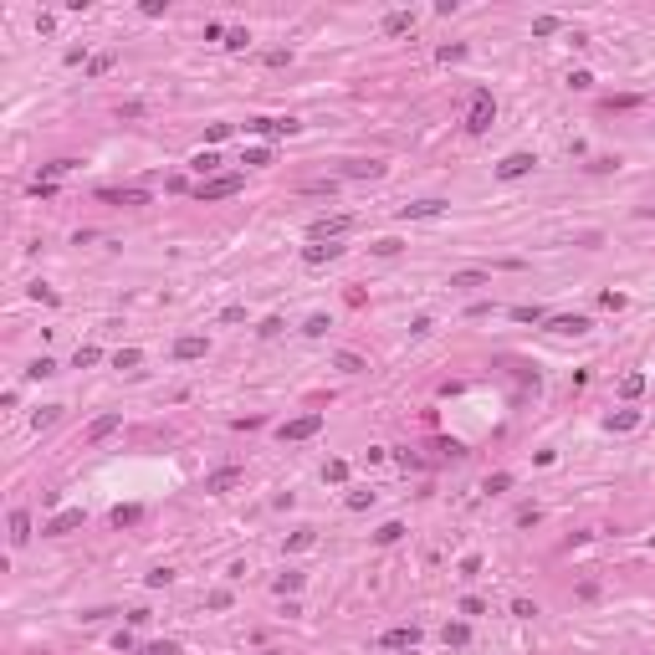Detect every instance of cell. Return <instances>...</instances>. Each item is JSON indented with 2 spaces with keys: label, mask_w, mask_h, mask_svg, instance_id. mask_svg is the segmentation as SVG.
Listing matches in <instances>:
<instances>
[{
  "label": "cell",
  "mask_w": 655,
  "mask_h": 655,
  "mask_svg": "<svg viewBox=\"0 0 655 655\" xmlns=\"http://www.w3.org/2000/svg\"><path fill=\"white\" fill-rule=\"evenodd\" d=\"M496 118V102H492V87H476L471 93V108H466V134H487Z\"/></svg>",
  "instance_id": "obj_1"
},
{
  "label": "cell",
  "mask_w": 655,
  "mask_h": 655,
  "mask_svg": "<svg viewBox=\"0 0 655 655\" xmlns=\"http://www.w3.org/2000/svg\"><path fill=\"white\" fill-rule=\"evenodd\" d=\"M241 185L246 179L241 174H215V179H200V185H195V200H231V195H241Z\"/></svg>",
  "instance_id": "obj_2"
},
{
  "label": "cell",
  "mask_w": 655,
  "mask_h": 655,
  "mask_svg": "<svg viewBox=\"0 0 655 655\" xmlns=\"http://www.w3.org/2000/svg\"><path fill=\"white\" fill-rule=\"evenodd\" d=\"M297 118H251V123H246V134H261V138H292L297 134Z\"/></svg>",
  "instance_id": "obj_3"
},
{
  "label": "cell",
  "mask_w": 655,
  "mask_h": 655,
  "mask_svg": "<svg viewBox=\"0 0 655 655\" xmlns=\"http://www.w3.org/2000/svg\"><path fill=\"white\" fill-rule=\"evenodd\" d=\"M532 169H538V154L517 149V154H507V159L496 164V179H522V174H532Z\"/></svg>",
  "instance_id": "obj_4"
},
{
  "label": "cell",
  "mask_w": 655,
  "mask_h": 655,
  "mask_svg": "<svg viewBox=\"0 0 655 655\" xmlns=\"http://www.w3.org/2000/svg\"><path fill=\"white\" fill-rule=\"evenodd\" d=\"M246 481V471L241 466H220V471H210V476H205V492L210 496H226V492H235Z\"/></svg>",
  "instance_id": "obj_5"
},
{
  "label": "cell",
  "mask_w": 655,
  "mask_h": 655,
  "mask_svg": "<svg viewBox=\"0 0 655 655\" xmlns=\"http://www.w3.org/2000/svg\"><path fill=\"white\" fill-rule=\"evenodd\" d=\"M348 226H353V215H318V220L307 226V235H312V241H338Z\"/></svg>",
  "instance_id": "obj_6"
},
{
  "label": "cell",
  "mask_w": 655,
  "mask_h": 655,
  "mask_svg": "<svg viewBox=\"0 0 655 655\" xmlns=\"http://www.w3.org/2000/svg\"><path fill=\"white\" fill-rule=\"evenodd\" d=\"M323 430V415H297V420H287L277 430V440H312Z\"/></svg>",
  "instance_id": "obj_7"
},
{
  "label": "cell",
  "mask_w": 655,
  "mask_h": 655,
  "mask_svg": "<svg viewBox=\"0 0 655 655\" xmlns=\"http://www.w3.org/2000/svg\"><path fill=\"white\" fill-rule=\"evenodd\" d=\"M415 645H420V630H415V625H400V630L379 635V650H415Z\"/></svg>",
  "instance_id": "obj_8"
},
{
  "label": "cell",
  "mask_w": 655,
  "mask_h": 655,
  "mask_svg": "<svg viewBox=\"0 0 655 655\" xmlns=\"http://www.w3.org/2000/svg\"><path fill=\"white\" fill-rule=\"evenodd\" d=\"M343 256V246L338 241H312V246H303V267H328V261H338Z\"/></svg>",
  "instance_id": "obj_9"
},
{
  "label": "cell",
  "mask_w": 655,
  "mask_h": 655,
  "mask_svg": "<svg viewBox=\"0 0 655 655\" xmlns=\"http://www.w3.org/2000/svg\"><path fill=\"white\" fill-rule=\"evenodd\" d=\"M118 425H123V415H118V410H108V415H98V420L82 430V440H87V445H98V440H108Z\"/></svg>",
  "instance_id": "obj_10"
},
{
  "label": "cell",
  "mask_w": 655,
  "mask_h": 655,
  "mask_svg": "<svg viewBox=\"0 0 655 655\" xmlns=\"http://www.w3.org/2000/svg\"><path fill=\"white\" fill-rule=\"evenodd\" d=\"M98 200L102 205H149V190H138V185H128V190H98Z\"/></svg>",
  "instance_id": "obj_11"
},
{
  "label": "cell",
  "mask_w": 655,
  "mask_h": 655,
  "mask_svg": "<svg viewBox=\"0 0 655 655\" xmlns=\"http://www.w3.org/2000/svg\"><path fill=\"white\" fill-rule=\"evenodd\" d=\"M445 215V200H415V205H400V220H436Z\"/></svg>",
  "instance_id": "obj_12"
},
{
  "label": "cell",
  "mask_w": 655,
  "mask_h": 655,
  "mask_svg": "<svg viewBox=\"0 0 655 655\" xmlns=\"http://www.w3.org/2000/svg\"><path fill=\"white\" fill-rule=\"evenodd\" d=\"M72 528H82V507H67V512H57L42 532H46V538H62V532H72Z\"/></svg>",
  "instance_id": "obj_13"
},
{
  "label": "cell",
  "mask_w": 655,
  "mask_h": 655,
  "mask_svg": "<svg viewBox=\"0 0 655 655\" xmlns=\"http://www.w3.org/2000/svg\"><path fill=\"white\" fill-rule=\"evenodd\" d=\"M548 328H553V333H568V338H579V333H589L594 323H589L584 312H563V318H548Z\"/></svg>",
  "instance_id": "obj_14"
},
{
  "label": "cell",
  "mask_w": 655,
  "mask_h": 655,
  "mask_svg": "<svg viewBox=\"0 0 655 655\" xmlns=\"http://www.w3.org/2000/svg\"><path fill=\"white\" fill-rule=\"evenodd\" d=\"M205 353H210V343H205V338H179V343H174V359L179 364H195V359H205Z\"/></svg>",
  "instance_id": "obj_15"
},
{
  "label": "cell",
  "mask_w": 655,
  "mask_h": 655,
  "mask_svg": "<svg viewBox=\"0 0 655 655\" xmlns=\"http://www.w3.org/2000/svg\"><path fill=\"white\" fill-rule=\"evenodd\" d=\"M440 640H445L451 650H466V645H471V625H466V620H451V625L440 630Z\"/></svg>",
  "instance_id": "obj_16"
},
{
  "label": "cell",
  "mask_w": 655,
  "mask_h": 655,
  "mask_svg": "<svg viewBox=\"0 0 655 655\" xmlns=\"http://www.w3.org/2000/svg\"><path fill=\"white\" fill-rule=\"evenodd\" d=\"M404 31H415V10H389L384 16V36H404Z\"/></svg>",
  "instance_id": "obj_17"
},
{
  "label": "cell",
  "mask_w": 655,
  "mask_h": 655,
  "mask_svg": "<svg viewBox=\"0 0 655 655\" xmlns=\"http://www.w3.org/2000/svg\"><path fill=\"white\" fill-rule=\"evenodd\" d=\"M26 538H31V512H26V507H16V512H10V543H26Z\"/></svg>",
  "instance_id": "obj_18"
},
{
  "label": "cell",
  "mask_w": 655,
  "mask_h": 655,
  "mask_svg": "<svg viewBox=\"0 0 655 655\" xmlns=\"http://www.w3.org/2000/svg\"><path fill=\"white\" fill-rule=\"evenodd\" d=\"M190 169H195L200 179H205V174H215V169H220V154H215V149H200V154L190 159Z\"/></svg>",
  "instance_id": "obj_19"
},
{
  "label": "cell",
  "mask_w": 655,
  "mask_h": 655,
  "mask_svg": "<svg viewBox=\"0 0 655 655\" xmlns=\"http://www.w3.org/2000/svg\"><path fill=\"white\" fill-rule=\"evenodd\" d=\"M333 369H338V374H364L369 364H364L359 353H348V348H343V353H333Z\"/></svg>",
  "instance_id": "obj_20"
},
{
  "label": "cell",
  "mask_w": 655,
  "mask_h": 655,
  "mask_svg": "<svg viewBox=\"0 0 655 655\" xmlns=\"http://www.w3.org/2000/svg\"><path fill=\"white\" fill-rule=\"evenodd\" d=\"M138 517H143V507H134V502H128V507H113V512H108L113 528H134Z\"/></svg>",
  "instance_id": "obj_21"
},
{
  "label": "cell",
  "mask_w": 655,
  "mask_h": 655,
  "mask_svg": "<svg viewBox=\"0 0 655 655\" xmlns=\"http://www.w3.org/2000/svg\"><path fill=\"white\" fill-rule=\"evenodd\" d=\"M343 174H348V179H364V174H369V179H374V174H384V164H379V159H353Z\"/></svg>",
  "instance_id": "obj_22"
},
{
  "label": "cell",
  "mask_w": 655,
  "mask_h": 655,
  "mask_svg": "<svg viewBox=\"0 0 655 655\" xmlns=\"http://www.w3.org/2000/svg\"><path fill=\"white\" fill-rule=\"evenodd\" d=\"M98 359H102V348H98V343H82V348L72 353V369H93Z\"/></svg>",
  "instance_id": "obj_23"
},
{
  "label": "cell",
  "mask_w": 655,
  "mask_h": 655,
  "mask_svg": "<svg viewBox=\"0 0 655 655\" xmlns=\"http://www.w3.org/2000/svg\"><path fill=\"white\" fill-rule=\"evenodd\" d=\"M271 589H277V594H297V589H303V573H277V579H271Z\"/></svg>",
  "instance_id": "obj_24"
},
{
  "label": "cell",
  "mask_w": 655,
  "mask_h": 655,
  "mask_svg": "<svg viewBox=\"0 0 655 655\" xmlns=\"http://www.w3.org/2000/svg\"><path fill=\"white\" fill-rule=\"evenodd\" d=\"M400 538H404V522H384V528L374 532V543H379V548H389V543H400Z\"/></svg>",
  "instance_id": "obj_25"
},
{
  "label": "cell",
  "mask_w": 655,
  "mask_h": 655,
  "mask_svg": "<svg viewBox=\"0 0 655 655\" xmlns=\"http://www.w3.org/2000/svg\"><path fill=\"white\" fill-rule=\"evenodd\" d=\"M57 410H62V404H42V410H31V430H46V425H57Z\"/></svg>",
  "instance_id": "obj_26"
},
{
  "label": "cell",
  "mask_w": 655,
  "mask_h": 655,
  "mask_svg": "<svg viewBox=\"0 0 655 655\" xmlns=\"http://www.w3.org/2000/svg\"><path fill=\"white\" fill-rule=\"evenodd\" d=\"M487 271H451V287H487Z\"/></svg>",
  "instance_id": "obj_27"
},
{
  "label": "cell",
  "mask_w": 655,
  "mask_h": 655,
  "mask_svg": "<svg viewBox=\"0 0 655 655\" xmlns=\"http://www.w3.org/2000/svg\"><path fill=\"white\" fill-rule=\"evenodd\" d=\"M72 169H77V159H51V164H42V179L51 185L57 174H72Z\"/></svg>",
  "instance_id": "obj_28"
},
{
  "label": "cell",
  "mask_w": 655,
  "mask_h": 655,
  "mask_svg": "<svg viewBox=\"0 0 655 655\" xmlns=\"http://www.w3.org/2000/svg\"><path fill=\"white\" fill-rule=\"evenodd\" d=\"M138 364H143L138 348H118V353H113V369H138Z\"/></svg>",
  "instance_id": "obj_29"
},
{
  "label": "cell",
  "mask_w": 655,
  "mask_h": 655,
  "mask_svg": "<svg viewBox=\"0 0 655 655\" xmlns=\"http://www.w3.org/2000/svg\"><path fill=\"white\" fill-rule=\"evenodd\" d=\"M113 62H118L113 51H98V57L87 62V77H102V72H113Z\"/></svg>",
  "instance_id": "obj_30"
},
{
  "label": "cell",
  "mask_w": 655,
  "mask_h": 655,
  "mask_svg": "<svg viewBox=\"0 0 655 655\" xmlns=\"http://www.w3.org/2000/svg\"><path fill=\"white\" fill-rule=\"evenodd\" d=\"M328 328H333V323H328V312H312V318L303 323V333H307V338H323Z\"/></svg>",
  "instance_id": "obj_31"
},
{
  "label": "cell",
  "mask_w": 655,
  "mask_h": 655,
  "mask_svg": "<svg viewBox=\"0 0 655 655\" xmlns=\"http://www.w3.org/2000/svg\"><path fill=\"white\" fill-rule=\"evenodd\" d=\"M640 389H645V374H625V379H620V395H625V400H635Z\"/></svg>",
  "instance_id": "obj_32"
},
{
  "label": "cell",
  "mask_w": 655,
  "mask_h": 655,
  "mask_svg": "<svg viewBox=\"0 0 655 655\" xmlns=\"http://www.w3.org/2000/svg\"><path fill=\"white\" fill-rule=\"evenodd\" d=\"M323 481H333V487H338V481H348V461H328L323 466Z\"/></svg>",
  "instance_id": "obj_33"
},
{
  "label": "cell",
  "mask_w": 655,
  "mask_h": 655,
  "mask_svg": "<svg viewBox=\"0 0 655 655\" xmlns=\"http://www.w3.org/2000/svg\"><path fill=\"white\" fill-rule=\"evenodd\" d=\"M640 425V415L635 410H620V415H609V430H635Z\"/></svg>",
  "instance_id": "obj_34"
},
{
  "label": "cell",
  "mask_w": 655,
  "mask_h": 655,
  "mask_svg": "<svg viewBox=\"0 0 655 655\" xmlns=\"http://www.w3.org/2000/svg\"><path fill=\"white\" fill-rule=\"evenodd\" d=\"M558 26H563L558 16H538V21H532V36H553Z\"/></svg>",
  "instance_id": "obj_35"
},
{
  "label": "cell",
  "mask_w": 655,
  "mask_h": 655,
  "mask_svg": "<svg viewBox=\"0 0 655 655\" xmlns=\"http://www.w3.org/2000/svg\"><path fill=\"white\" fill-rule=\"evenodd\" d=\"M364 507H374V492H348V512H364Z\"/></svg>",
  "instance_id": "obj_36"
},
{
  "label": "cell",
  "mask_w": 655,
  "mask_h": 655,
  "mask_svg": "<svg viewBox=\"0 0 655 655\" xmlns=\"http://www.w3.org/2000/svg\"><path fill=\"white\" fill-rule=\"evenodd\" d=\"M312 543H318V538H312L307 528H303V532H292V538H287V548H292V553H303V548H312Z\"/></svg>",
  "instance_id": "obj_37"
},
{
  "label": "cell",
  "mask_w": 655,
  "mask_h": 655,
  "mask_svg": "<svg viewBox=\"0 0 655 655\" xmlns=\"http://www.w3.org/2000/svg\"><path fill=\"white\" fill-rule=\"evenodd\" d=\"M143 584H149V589H164V584H174V568H154V573H149Z\"/></svg>",
  "instance_id": "obj_38"
},
{
  "label": "cell",
  "mask_w": 655,
  "mask_h": 655,
  "mask_svg": "<svg viewBox=\"0 0 655 655\" xmlns=\"http://www.w3.org/2000/svg\"><path fill=\"white\" fill-rule=\"evenodd\" d=\"M512 323H543V307H512Z\"/></svg>",
  "instance_id": "obj_39"
},
{
  "label": "cell",
  "mask_w": 655,
  "mask_h": 655,
  "mask_svg": "<svg viewBox=\"0 0 655 655\" xmlns=\"http://www.w3.org/2000/svg\"><path fill=\"white\" fill-rule=\"evenodd\" d=\"M246 42H251V36H246V26H235V31L226 36V46H231V51H246Z\"/></svg>",
  "instance_id": "obj_40"
},
{
  "label": "cell",
  "mask_w": 655,
  "mask_h": 655,
  "mask_svg": "<svg viewBox=\"0 0 655 655\" xmlns=\"http://www.w3.org/2000/svg\"><path fill=\"white\" fill-rule=\"evenodd\" d=\"M461 57H466V46H461V42H456V46H440V51H436V62H461Z\"/></svg>",
  "instance_id": "obj_41"
},
{
  "label": "cell",
  "mask_w": 655,
  "mask_h": 655,
  "mask_svg": "<svg viewBox=\"0 0 655 655\" xmlns=\"http://www.w3.org/2000/svg\"><path fill=\"white\" fill-rule=\"evenodd\" d=\"M26 374H31V379H46V374H57V364H51V359H36Z\"/></svg>",
  "instance_id": "obj_42"
},
{
  "label": "cell",
  "mask_w": 655,
  "mask_h": 655,
  "mask_svg": "<svg viewBox=\"0 0 655 655\" xmlns=\"http://www.w3.org/2000/svg\"><path fill=\"white\" fill-rule=\"evenodd\" d=\"M400 251V241H395V235H384V241H374V256H395Z\"/></svg>",
  "instance_id": "obj_43"
},
{
  "label": "cell",
  "mask_w": 655,
  "mask_h": 655,
  "mask_svg": "<svg viewBox=\"0 0 655 655\" xmlns=\"http://www.w3.org/2000/svg\"><path fill=\"white\" fill-rule=\"evenodd\" d=\"M512 487V476H507V471H496V476H487V492H507Z\"/></svg>",
  "instance_id": "obj_44"
},
{
  "label": "cell",
  "mask_w": 655,
  "mask_h": 655,
  "mask_svg": "<svg viewBox=\"0 0 655 655\" xmlns=\"http://www.w3.org/2000/svg\"><path fill=\"white\" fill-rule=\"evenodd\" d=\"M205 604H210V609H231V589H215V594L205 599Z\"/></svg>",
  "instance_id": "obj_45"
},
{
  "label": "cell",
  "mask_w": 655,
  "mask_h": 655,
  "mask_svg": "<svg viewBox=\"0 0 655 655\" xmlns=\"http://www.w3.org/2000/svg\"><path fill=\"white\" fill-rule=\"evenodd\" d=\"M568 87H579V93H589V87H594V77H589V72H568Z\"/></svg>",
  "instance_id": "obj_46"
},
{
  "label": "cell",
  "mask_w": 655,
  "mask_h": 655,
  "mask_svg": "<svg viewBox=\"0 0 655 655\" xmlns=\"http://www.w3.org/2000/svg\"><path fill=\"white\" fill-rule=\"evenodd\" d=\"M241 164H271V154H267V149H246Z\"/></svg>",
  "instance_id": "obj_47"
},
{
  "label": "cell",
  "mask_w": 655,
  "mask_h": 655,
  "mask_svg": "<svg viewBox=\"0 0 655 655\" xmlns=\"http://www.w3.org/2000/svg\"><path fill=\"white\" fill-rule=\"evenodd\" d=\"M512 614H517V620H532V614H538V604H528V599H512Z\"/></svg>",
  "instance_id": "obj_48"
},
{
  "label": "cell",
  "mask_w": 655,
  "mask_h": 655,
  "mask_svg": "<svg viewBox=\"0 0 655 655\" xmlns=\"http://www.w3.org/2000/svg\"><path fill=\"white\" fill-rule=\"evenodd\" d=\"M461 614H487V604H481L476 594H466V599H461Z\"/></svg>",
  "instance_id": "obj_49"
},
{
  "label": "cell",
  "mask_w": 655,
  "mask_h": 655,
  "mask_svg": "<svg viewBox=\"0 0 655 655\" xmlns=\"http://www.w3.org/2000/svg\"><path fill=\"white\" fill-rule=\"evenodd\" d=\"M143 655H179V645H174V640H159V645H149Z\"/></svg>",
  "instance_id": "obj_50"
},
{
  "label": "cell",
  "mask_w": 655,
  "mask_h": 655,
  "mask_svg": "<svg viewBox=\"0 0 655 655\" xmlns=\"http://www.w3.org/2000/svg\"><path fill=\"white\" fill-rule=\"evenodd\" d=\"M461 573H466V579H471V573H481V558H476V553H466V558H461Z\"/></svg>",
  "instance_id": "obj_51"
},
{
  "label": "cell",
  "mask_w": 655,
  "mask_h": 655,
  "mask_svg": "<svg viewBox=\"0 0 655 655\" xmlns=\"http://www.w3.org/2000/svg\"><path fill=\"white\" fill-rule=\"evenodd\" d=\"M261 655H282V650H261Z\"/></svg>",
  "instance_id": "obj_52"
},
{
  "label": "cell",
  "mask_w": 655,
  "mask_h": 655,
  "mask_svg": "<svg viewBox=\"0 0 655 655\" xmlns=\"http://www.w3.org/2000/svg\"><path fill=\"white\" fill-rule=\"evenodd\" d=\"M650 548H655V538H650Z\"/></svg>",
  "instance_id": "obj_53"
},
{
  "label": "cell",
  "mask_w": 655,
  "mask_h": 655,
  "mask_svg": "<svg viewBox=\"0 0 655 655\" xmlns=\"http://www.w3.org/2000/svg\"><path fill=\"white\" fill-rule=\"evenodd\" d=\"M410 655H415V650H410Z\"/></svg>",
  "instance_id": "obj_54"
}]
</instances>
